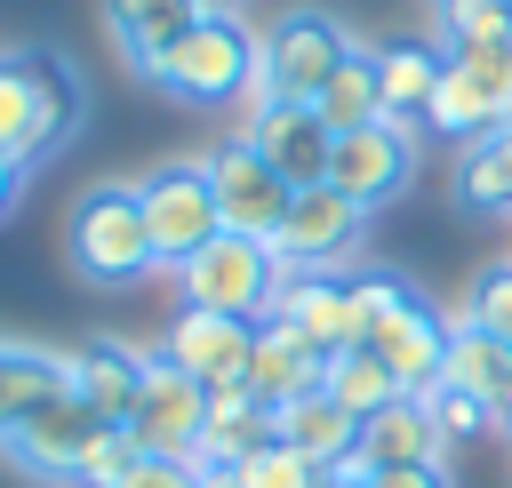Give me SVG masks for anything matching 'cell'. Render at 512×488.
Masks as SVG:
<instances>
[{"instance_id": "23", "label": "cell", "mask_w": 512, "mask_h": 488, "mask_svg": "<svg viewBox=\"0 0 512 488\" xmlns=\"http://www.w3.org/2000/svg\"><path fill=\"white\" fill-rule=\"evenodd\" d=\"M272 416H280V440H288L296 456L328 464V472L360 448V416H352L344 400H328V392H304V400H288V408H272Z\"/></svg>"}, {"instance_id": "27", "label": "cell", "mask_w": 512, "mask_h": 488, "mask_svg": "<svg viewBox=\"0 0 512 488\" xmlns=\"http://www.w3.org/2000/svg\"><path fill=\"white\" fill-rule=\"evenodd\" d=\"M448 392H472V400H504V384H512V344L504 336H480V328H464L456 320V344H448V376H440ZM496 424V416H488Z\"/></svg>"}, {"instance_id": "10", "label": "cell", "mask_w": 512, "mask_h": 488, "mask_svg": "<svg viewBox=\"0 0 512 488\" xmlns=\"http://www.w3.org/2000/svg\"><path fill=\"white\" fill-rule=\"evenodd\" d=\"M248 144L280 168L288 192L304 184H328V160H336V128L320 120V104H288V96H256L248 104Z\"/></svg>"}, {"instance_id": "24", "label": "cell", "mask_w": 512, "mask_h": 488, "mask_svg": "<svg viewBox=\"0 0 512 488\" xmlns=\"http://www.w3.org/2000/svg\"><path fill=\"white\" fill-rule=\"evenodd\" d=\"M64 392V352H40V344H0V440L16 416H32L40 400Z\"/></svg>"}, {"instance_id": "21", "label": "cell", "mask_w": 512, "mask_h": 488, "mask_svg": "<svg viewBox=\"0 0 512 488\" xmlns=\"http://www.w3.org/2000/svg\"><path fill=\"white\" fill-rule=\"evenodd\" d=\"M360 456H368V472H392V464H448L440 424H432L424 400H392V408H376V416L360 424Z\"/></svg>"}, {"instance_id": "26", "label": "cell", "mask_w": 512, "mask_h": 488, "mask_svg": "<svg viewBox=\"0 0 512 488\" xmlns=\"http://www.w3.org/2000/svg\"><path fill=\"white\" fill-rule=\"evenodd\" d=\"M320 392H328V400H344L360 424H368L376 408L408 400V392H400V376H392V368H384L368 344H352V352H328V368H320Z\"/></svg>"}, {"instance_id": "12", "label": "cell", "mask_w": 512, "mask_h": 488, "mask_svg": "<svg viewBox=\"0 0 512 488\" xmlns=\"http://www.w3.org/2000/svg\"><path fill=\"white\" fill-rule=\"evenodd\" d=\"M360 224H368V208H360L352 192H336V184H304V192L288 200L272 248H280V264H296V272H328L336 256H352Z\"/></svg>"}, {"instance_id": "3", "label": "cell", "mask_w": 512, "mask_h": 488, "mask_svg": "<svg viewBox=\"0 0 512 488\" xmlns=\"http://www.w3.org/2000/svg\"><path fill=\"white\" fill-rule=\"evenodd\" d=\"M256 72H264V40L240 24V16H200L168 64L152 72L176 104H248L256 96Z\"/></svg>"}, {"instance_id": "7", "label": "cell", "mask_w": 512, "mask_h": 488, "mask_svg": "<svg viewBox=\"0 0 512 488\" xmlns=\"http://www.w3.org/2000/svg\"><path fill=\"white\" fill-rule=\"evenodd\" d=\"M448 344H456V320L432 304V296H400L376 328H368V352L400 376V392L408 400H424V392H440V376H448Z\"/></svg>"}, {"instance_id": "16", "label": "cell", "mask_w": 512, "mask_h": 488, "mask_svg": "<svg viewBox=\"0 0 512 488\" xmlns=\"http://www.w3.org/2000/svg\"><path fill=\"white\" fill-rule=\"evenodd\" d=\"M272 440H280V416H272L248 384H216V392H208V424H200L192 464H200V472H216V464H248V456L272 448Z\"/></svg>"}, {"instance_id": "8", "label": "cell", "mask_w": 512, "mask_h": 488, "mask_svg": "<svg viewBox=\"0 0 512 488\" xmlns=\"http://www.w3.org/2000/svg\"><path fill=\"white\" fill-rule=\"evenodd\" d=\"M96 432H104V416H96L88 400H72V384H64L56 400H40L32 416H16V424H8L0 456H8V464H24V472H40V480H80V464H88Z\"/></svg>"}, {"instance_id": "1", "label": "cell", "mask_w": 512, "mask_h": 488, "mask_svg": "<svg viewBox=\"0 0 512 488\" xmlns=\"http://www.w3.org/2000/svg\"><path fill=\"white\" fill-rule=\"evenodd\" d=\"M80 120V80L72 64H56L48 48H24V56H0V152L8 160H48Z\"/></svg>"}, {"instance_id": "17", "label": "cell", "mask_w": 512, "mask_h": 488, "mask_svg": "<svg viewBox=\"0 0 512 488\" xmlns=\"http://www.w3.org/2000/svg\"><path fill=\"white\" fill-rule=\"evenodd\" d=\"M440 72H448V48H440V40H384V48H376V80H384V120H392L400 136H416V128H424V112H432V88H440Z\"/></svg>"}, {"instance_id": "4", "label": "cell", "mask_w": 512, "mask_h": 488, "mask_svg": "<svg viewBox=\"0 0 512 488\" xmlns=\"http://www.w3.org/2000/svg\"><path fill=\"white\" fill-rule=\"evenodd\" d=\"M72 264L88 272V280H104V288H120V280H144L152 264H160V248H152V224H144V192L136 184H88L80 192V208H72Z\"/></svg>"}, {"instance_id": "33", "label": "cell", "mask_w": 512, "mask_h": 488, "mask_svg": "<svg viewBox=\"0 0 512 488\" xmlns=\"http://www.w3.org/2000/svg\"><path fill=\"white\" fill-rule=\"evenodd\" d=\"M424 408H432V424H440V448H456V440H480V432H496L488 424V400H472V392H424Z\"/></svg>"}, {"instance_id": "13", "label": "cell", "mask_w": 512, "mask_h": 488, "mask_svg": "<svg viewBox=\"0 0 512 488\" xmlns=\"http://www.w3.org/2000/svg\"><path fill=\"white\" fill-rule=\"evenodd\" d=\"M272 320H280V328H296L320 360H328V352L368 344V320H360V296H352V280H344V272H288V288H280Z\"/></svg>"}, {"instance_id": "36", "label": "cell", "mask_w": 512, "mask_h": 488, "mask_svg": "<svg viewBox=\"0 0 512 488\" xmlns=\"http://www.w3.org/2000/svg\"><path fill=\"white\" fill-rule=\"evenodd\" d=\"M16 192H24V160H8V152H0V216L16 208Z\"/></svg>"}, {"instance_id": "11", "label": "cell", "mask_w": 512, "mask_h": 488, "mask_svg": "<svg viewBox=\"0 0 512 488\" xmlns=\"http://www.w3.org/2000/svg\"><path fill=\"white\" fill-rule=\"evenodd\" d=\"M208 184H216V208H224V232H240V240H272L280 232V216H288V184H280V168L248 144V136H232V144H216L208 152Z\"/></svg>"}, {"instance_id": "25", "label": "cell", "mask_w": 512, "mask_h": 488, "mask_svg": "<svg viewBox=\"0 0 512 488\" xmlns=\"http://www.w3.org/2000/svg\"><path fill=\"white\" fill-rule=\"evenodd\" d=\"M320 120H328L336 136H352V128H376V120H384V80H376V48H352V56L336 64V80L320 88Z\"/></svg>"}, {"instance_id": "29", "label": "cell", "mask_w": 512, "mask_h": 488, "mask_svg": "<svg viewBox=\"0 0 512 488\" xmlns=\"http://www.w3.org/2000/svg\"><path fill=\"white\" fill-rule=\"evenodd\" d=\"M512 40V0H440V48L464 56V48H496Z\"/></svg>"}, {"instance_id": "22", "label": "cell", "mask_w": 512, "mask_h": 488, "mask_svg": "<svg viewBox=\"0 0 512 488\" xmlns=\"http://www.w3.org/2000/svg\"><path fill=\"white\" fill-rule=\"evenodd\" d=\"M448 192H456V208H472V216H512V128H488V136L456 144Z\"/></svg>"}, {"instance_id": "34", "label": "cell", "mask_w": 512, "mask_h": 488, "mask_svg": "<svg viewBox=\"0 0 512 488\" xmlns=\"http://www.w3.org/2000/svg\"><path fill=\"white\" fill-rule=\"evenodd\" d=\"M120 488H200V464H184V456H144Z\"/></svg>"}, {"instance_id": "38", "label": "cell", "mask_w": 512, "mask_h": 488, "mask_svg": "<svg viewBox=\"0 0 512 488\" xmlns=\"http://www.w3.org/2000/svg\"><path fill=\"white\" fill-rule=\"evenodd\" d=\"M200 16H240V0H192Z\"/></svg>"}, {"instance_id": "31", "label": "cell", "mask_w": 512, "mask_h": 488, "mask_svg": "<svg viewBox=\"0 0 512 488\" xmlns=\"http://www.w3.org/2000/svg\"><path fill=\"white\" fill-rule=\"evenodd\" d=\"M464 328H480V336H504V344H512V256H504V264H488V272L472 280V296H464Z\"/></svg>"}, {"instance_id": "19", "label": "cell", "mask_w": 512, "mask_h": 488, "mask_svg": "<svg viewBox=\"0 0 512 488\" xmlns=\"http://www.w3.org/2000/svg\"><path fill=\"white\" fill-rule=\"evenodd\" d=\"M320 352L296 336V328H280V320H256V352H248V392L264 400V408H288V400H304V392H320Z\"/></svg>"}, {"instance_id": "28", "label": "cell", "mask_w": 512, "mask_h": 488, "mask_svg": "<svg viewBox=\"0 0 512 488\" xmlns=\"http://www.w3.org/2000/svg\"><path fill=\"white\" fill-rule=\"evenodd\" d=\"M424 128L432 136H456V144H472V136H488L496 128V112H488V96L472 88V72L448 56V72H440V88H432V112H424Z\"/></svg>"}, {"instance_id": "18", "label": "cell", "mask_w": 512, "mask_h": 488, "mask_svg": "<svg viewBox=\"0 0 512 488\" xmlns=\"http://www.w3.org/2000/svg\"><path fill=\"white\" fill-rule=\"evenodd\" d=\"M192 24H200L192 0H104V32H112V48H120L144 80L168 64V48H176Z\"/></svg>"}, {"instance_id": "37", "label": "cell", "mask_w": 512, "mask_h": 488, "mask_svg": "<svg viewBox=\"0 0 512 488\" xmlns=\"http://www.w3.org/2000/svg\"><path fill=\"white\" fill-rule=\"evenodd\" d=\"M488 416H496V432H504V440H512V384H504V400H496V408H488Z\"/></svg>"}, {"instance_id": "5", "label": "cell", "mask_w": 512, "mask_h": 488, "mask_svg": "<svg viewBox=\"0 0 512 488\" xmlns=\"http://www.w3.org/2000/svg\"><path fill=\"white\" fill-rule=\"evenodd\" d=\"M360 40L320 16V8H288L272 32H264V72H256V96H288V104H320V88L336 80V64L352 56ZM248 96V104H256Z\"/></svg>"}, {"instance_id": "9", "label": "cell", "mask_w": 512, "mask_h": 488, "mask_svg": "<svg viewBox=\"0 0 512 488\" xmlns=\"http://www.w3.org/2000/svg\"><path fill=\"white\" fill-rule=\"evenodd\" d=\"M200 424H208V384H192L176 360L144 352V392H136V408H128L136 448H144V456H184V464H192Z\"/></svg>"}, {"instance_id": "2", "label": "cell", "mask_w": 512, "mask_h": 488, "mask_svg": "<svg viewBox=\"0 0 512 488\" xmlns=\"http://www.w3.org/2000/svg\"><path fill=\"white\" fill-rule=\"evenodd\" d=\"M296 264H280L272 240H240V232H216L200 256L176 264V288L192 312H224V320H272L280 288H288Z\"/></svg>"}, {"instance_id": "6", "label": "cell", "mask_w": 512, "mask_h": 488, "mask_svg": "<svg viewBox=\"0 0 512 488\" xmlns=\"http://www.w3.org/2000/svg\"><path fill=\"white\" fill-rule=\"evenodd\" d=\"M136 192H144V224H152V248H160L168 272H176L184 256H200V248L224 232L208 160H160L152 176H136Z\"/></svg>"}, {"instance_id": "20", "label": "cell", "mask_w": 512, "mask_h": 488, "mask_svg": "<svg viewBox=\"0 0 512 488\" xmlns=\"http://www.w3.org/2000/svg\"><path fill=\"white\" fill-rule=\"evenodd\" d=\"M64 384L104 424H128V408L144 392V352H128V344H80V352H64Z\"/></svg>"}, {"instance_id": "32", "label": "cell", "mask_w": 512, "mask_h": 488, "mask_svg": "<svg viewBox=\"0 0 512 488\" xmlns=\"http://www.w3.org/2000/svg\"><path fill=\"white\" fill-rule=\"evenodd\" d=\"M136 464H144V448H136V432H128V424H104V432H96V448H88V464H80V480H72V488H120V480H128V472H136Z\"/></svg>"}, {"instance_id": "30", "label": "cell", "mask_w": 512, "mask_h": 488, "mask_svg": "<svg viewBox=\"0 0 512 488\" xmlns=\"http://www.w3.org/2000/svg\"><path fill=\"white\" fill-rule=\"evenodd\" d=\"M232 472H240V488H328V464L296 456L288 440L256 448V456H248V464H232Z\"/></svg>"}, {"instance_id": "15", "label": "cell", "mask_w": 512, "mask_h": 488, "mask_svg": "<svg viewBox=\"0 0 512 488\" xmlns=\"http://www.w3.org/2000/svg\"><path fill=\"white\" fill-rule=\"evenodd\" d=\"M248 352H256V320H224V312H176L168 336H160V360H176L192 384H240L248 376Z\"/></svg>"}, {"instance_id": "14", "label": "cell", "mask_w": 512, "mask_h": 488, "mask_svg": "<svg viewBox=\"0 0 512 488\" xmlns=\"http://www.w3.org/2000/svg\"><path fill=\"white\" fill-rule=\"evenodd\" d=\"M408 176H416V136H400L392 120L336 136L328 184H336V192H352L360 208H384V200H400V192H408Z\"/></svg>"}, {"instance_id": "35", "label": "cell", "mask_w": 512, "mask_h": 488, "mask_svg": "<svg viewBox=\"0 0 512 488\" xmlns=\"http://www.w3.org/2000/svg\"><path fill=\"white\" fill-rule=\"evenodd\" d=\"M368 488H456V480H448V464H392V472H376Z\"/></svg>"}, {"instance_id": "39", "label": "cell", "mask_w": 512, "mask_h": 488, "mask_svg": "<svg viewBox=\"0 0 512 488\" xmlns=\"http://www.w3.org/2000/svg\"><path fill=\"white\" fill-rule=\"evenodd\" d=\"M328 488H368V480H328Z\"/></svg>"}]
</instances>
